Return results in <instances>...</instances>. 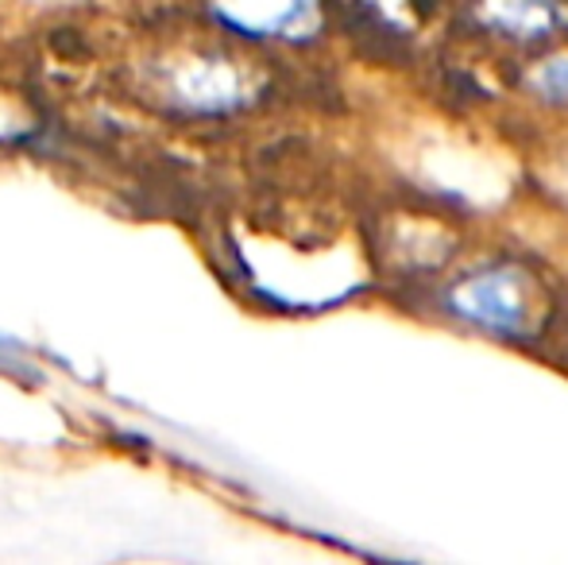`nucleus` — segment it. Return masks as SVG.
Here are the masks:
<instances>
[{"label":"nucleus","instance_id":"nucleus-3","mask_svg":"<svg viewBox=\"0 0 568 565\" xmlns=\"http://www.w3.org/2000/svg\"><path fill=\"white\" fill-rule=\"evenodd\" d=\"M526 90L549 113H568V51H546L530 62Z\"/></svg>","mask_w":568,"mask_h":565},{"label":"nucleus","instance_id":"nucleus-1","mask_svg":"<svg viewBox=\"0 0 568 565\" xmlns=\"http://www.w3.org/2000/svg\"><path fill=\"white\" fill-rule=\"evenodd\" d=\"M437 310L503 345H534L554 322V294L530 260L479 256L437 283Z\"/></svg>","mask_w":568,"mask_h":565},{"label":"nucleus","instance_id":"nucleus-4","mask_svg":"<svg viewBox=\"0 0 568 565\" xmlns=\"http://www.w3.org/2000/svg\"><path fill=\"white\" fill-rule=\"evenodd\" d=\"M557 190H561V198H565V205H568V151H565V159H561V171H557Z\"/></svg>","mask_w":568,"mask_h":565},{"label":"nucleus","instance_id":"nucleus-2","mask_svg":"<svg viewBox=\"0 0 568 565\" xmlns=\"http://www.w3.org/2000/svg\"><path fill=\"white\" fill-rule=\"evenodd\" d=\"M479 23L515 47H549L568 23L565 0H479Z\"/></svg>","mask_w":568,"mask_h":565}]
</instances>
